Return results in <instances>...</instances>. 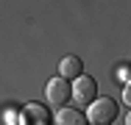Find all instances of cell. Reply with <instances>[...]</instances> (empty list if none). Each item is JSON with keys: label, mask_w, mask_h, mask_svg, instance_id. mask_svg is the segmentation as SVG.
<instances>
[{"label": "cell", "mask_w": 131, "mask_h": 125, "mask_svg": "<svg viewBox=\"0 0 131 125\" xmlns=\"http://www.w3.org/2000/svg\"><path fill=\"white\" fill-rule=\"evenodd\" d=\"M117 114H120V106L114 103L112 97H95L89 103V114H86V120L92 125H112L117 120Z\"/></svg>", "instance_id": "1"}, {"label": "cell", "mask_w": 131, "mask_h": 125, "mask_svg": "<svg viewBox=\"0 0 131 125\" xmlns=\"http://www.w3.org/2000/svg\"><path fill=\"white\" fill-rule=\"evenodd\" d=\"M70 95H73V100H75L78 106H89L92 100L98 97V83H95L89 75H78L75 83L70 86Z\"/></svg>", "instance_id": "2"}, {"label": "cell", "mask_w": 131, "mask_h": 125, "mask_svg": "<svg viewBox=\"0 0 131 125\" xmlns=\"http://www.w3.org/2000/svg\"><path fill=\"white\" fill-rule=\"evenodd\" d=\"M17 125H50V111L42 103H28L25 108L20 111Z\"/></svg>", "instance_id": "3"}, {"label": "cell", "mask_w": 131, "mask_h": 125, "mask_svg": "<svg viewBox=\"0 0 131 125\" xmlns=\"http://www.w3.org/2000/svg\"><path fill=\"white\" fill-rule=\"evenodd\" d=\"M45 95H48V103L50 106H64L70 100V83L64 78H50L48 86H45Z\"/></svg>", "instance_id": "4"}, {"label": "cell", "mask_w": 131, "mask_h": 125, "mask_svg": "<svg viewBox=\"0 0 131 125\" xmlns=\"http://www.w3.org/2000/svg\"><path fill=\"white\" fill-rule=\"evenodd\" d=\"M78 75H84V64H81L78 56H64L59 61V78L64 81H75Z\"/></svg>", "instance_id": "5"}, {"label": "cell", "mask_w": 131, "mask_h": 125, "mask_svg": "<svg viewBox=\"0 0 131 125\" xmlns=\"http://www.w3.org/2000/svg\"><path fill=\"white\" fill-rule=\"evenodd\" d=\"M56 125H86V117L75 108H61L56 114Z\"/></svg>", "instance_id": "6"}, {"label": "cell", "mask_w": 131, "mask_h": 125, "mask_svg": "<svg viewBox=\"0 0 131 125\" xmlns=\"http://www.w3.org/2000/svg\"><path fill=\"white\" fill-rule=\"evenodd\" d=\"M117 75H120V81L126 83V81H128V67H120V72H117Z\"/></svg>", "instance_id": "7"}]
</instances>
